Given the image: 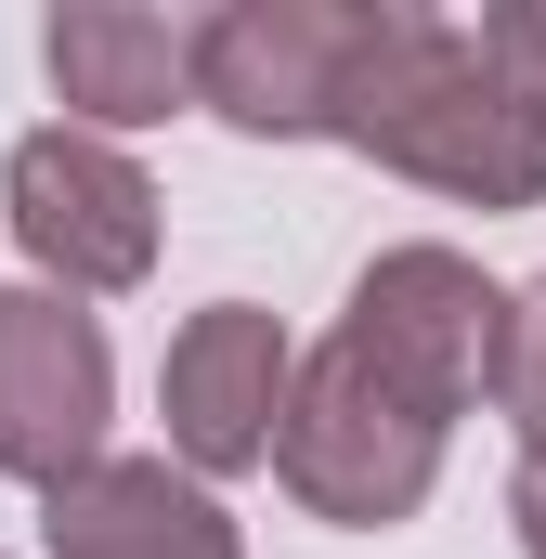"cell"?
I'll return each instance as SVG.
<instances>
[{
	"label": "cell",
	"instance_id": "obj_1",
	"mask_svg": "<svg viewBox=\"0 0 546 559\" xmlns=\"http://www.w3.org/2000/svg\"><path fill=\"white\" fill-rule=\"evenodd\" d=\"M352 156H378L416 195H455V209L508 222V209H546V92H521L482 52V26L404 0V26H391V52L365 79Z\"/></svg>",
	"mask_w": 546,
	"mask_h": 559
},
{
	"label": "cell",
	"instance_id": "obj_2",
	"mask_svg": "<svg viewBox=\"0 0 546 559\" xmlns=\"http://www.w3.org/2000/svg\"><path fill=\"white\" fill-rule=\"evenodd\" d=\"M404 0H222L195 13V105L248 143H352Z\"/></svg>",
	"mask_w": 546,
	"mask_h": 559
},
{
	"label": "cell",
	"instance_id": "obj_3",
	"mask_svg": "<svg viewBox=\"0 0 546 559\" xmlns=\"http://www.w3.org/2000/svg\"><path fill=\"white\" fill-rule=\"evenodd\" d=\"M442 442H455L442 417H416V404L365 365V352H352V338H325V352H299L273 481H286L312 521H339V534H391V521H416V508H429Z\"/></svg>",
	"mask_w": 546,
	"mask_h": 559
},
{
	"label": "cell",
	"instance_id": "obj_4",
	"mask_svg": "<svg viewBox=\"0 0 546 559\" xmlns=\"http://www.w3.org/2000/svg\"><path fill=\"white\" fill-rule=\"evenodd\" d=\"M339 338L404 391L416 417H468V404H495V365H508V286L482 274L468 248H378L365 274H352V312H339Z\"/></svg>",
	"mask_w": 546,
	"mask_h": 559
},
{
	"label": "cell",
	"instance_id": "obj_5",
	"mask_svg": "<svg viewBox=\"0 0 546 559\" xmlns=\"http://www.w3.org/2000/svg\"><path fill=\"white\" fill-rule=\"evenodd\" d=\"M0 222L39 261V286H66V299H118L156 274V169L79 118H52L0 156Z\"/></svg>",
	"mask_w": 546,
	"mask_h": 559
},
{
	"label": "cell",
	"instance_id": "obj_6",
	"mask_svg": "<svg viewBox=\"0 0 546 559\" xmlns=\"http://www.w3.org/2000/svg\"><path fill=\"white\" fill-rule=\"evenodd\" d=\"M118 417V352L66 286H0V481L66 495L79 468H105Z\"/></svg>",
	"mask_w": 546,
	"mask_h": 559
},
{
	"label": "cell",
	"instance_id": "obj_7",
	"mask_svg": "<svg viewBox=\"0 0 546 559\" xmlns=\"http://www.w3.org/2000/svg\"><path fill=\"white\" fill-rule=\"evenodd\" d=\"M286 391H299V338L273 325L261 299H209L169 325V365H156V417H169V455L195 481H248L286 442Z\"/></svg>",
	"mask_w": 546,
	"mask_h": 559
},
{
	"label": "cell",
	"instance_id": "obj_8",
	"mask_svg": "<svg viewBox=\"0 0 546 559\" xmlns=\"http://www.w3.org/2000/svg\"><path fill=\"white\" fill-rule=\"evenodd\" d=\"M39 66L66 92L79 131H156L195 105V13H143V0H52L39 13Z\"/></svg>",
	"mask_w": 546,
	"mask_h": 559
},
{
	"label": "cell",
	"instance_id": "obj_9",
	"mask_svg": "<svg viewBox=\"0 0 546 559\" xmlns=\"http://www.w3.org/2000/svg\"><path fill=\"white\" fill-rule=\"evenodd\" d=\"M39 559H248V534L182 455H105L39 495Z\"/></svg>",
	"mask_w": 546,
	"mask_h": 559
},
{
	"label": "cell",
	"instance_id": "obj_10",
	"mask_svg": "<svg viewBox=\"0 0 546 559\" xmlns=\"http://www.w3.org/2000/svg\"><path fill=\"white\" fill-rule=\"evenodd\" d=\"M495 404L521 429V455H546V274L508 286V365H495Z\"/></svg>",
	"mask_w": 546,
	"mask_h": 559
},
{
	"label": "cell",
	"instance_id": "obj_11",
	"mask_svg": "<svg viewBox=\"0 0 546 559\" xmlns=\"http://www.w3.org/2000/svg\"><path fill=\"white\" fill-rule=\"evenodd\" d=\"M482 52H495L521 92H546V0H495V13H482Z\"/></svg>",
	"mask_w": 546,
	"mask_h": 559
},
{
	"label": "cell",
	"instance_id": "obj_12",
	"mask_svg": "<svg viewBox=\"0 0 546 559\" xmlns=\"http://www.w3.org/2000/svg\"><path fill=\"white\" fill-rule=\"evenodd\" d=\"M508 534H521V559H546V455L508 468Z\"/></svg>",
	"mask_w": 546,
	"mask_h": 559
}]
</instances>
